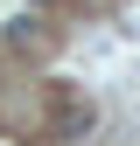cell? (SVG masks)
<instances>
[{
    "label": "cell",
    "mask_w": 140,
    "mask_h": 146,
    "mask_svg": "<svg viewBox=\"0 0 140 146\" xmlns=\"http://www.w3.org/2000/svg\"><path fill=\"white\" fill-rule=\"evenodd\" d=\"M28 7H56V0H28Z\"/></svg>",
    "instance_id": "cell-1"
}]
</instances>
